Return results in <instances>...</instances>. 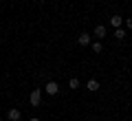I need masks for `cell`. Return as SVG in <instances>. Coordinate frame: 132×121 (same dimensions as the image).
I'll return each mask as SVG.
<instances>
[{"label": "cell", "instance_id": "6da1fadb", "mask_svg": "<svg viewBox=\"0 0 132 121\" xmlns=\"http://www.w3.org/2000/svg\"><path fill=\"white\" fill-rule=\"evenodd\" d=\"M29 101H31V106H33V108H38V106H40V101H42V93H40V88H38V90H33V93H31Z\"/></svg>", "mask_w": 132, "mask_h": 121}, {"label": "cell", "instance_id": "7a4b0ae2", "mask_svg": "<svg viewBox=\"0 0 132 121\" xmlns=\"http://www.w3.org/2000/svg\"><path fill=\"white\" fill-rule=\"evenodd\" d=\"M44 90H46V95H57L60 93V86H57V82H48L44 86Z\"/></svg>", "mask_w": 132, "mask_h": 121}, {"label": "cell", "instance_id": "3957f363", "mask_svg": "<svg viewBox=\"0 0 132 121\" xmlns=\"http://www.w3.org/2000/svg\"><path fill=\"white\" fill-rule=\"evenodd\" d=\"M106 35H108V29H106L104 24H99V27H95V37H99V40H104Z\"/></svg>", "mask_w": 132, "mask_h": 121}, {"label": "cell", "instance_id": "277c9868", "mask_svg": "<svg viewBox=\"0 0 132 121\" xmlns=\"http://www.w3.org/2000/svg\"><path fill=\"white\" fill-rule=\"evenodd\" d=\"M77 42H79L81 44V46H88V44H90V33H79V37H77Z\"/></svg>", "mask_w": 132, "mask_h": 121}, {"label": "cell", "instance_id": "5b68a950", "mask_svg": "<svg viewBox=\"0 0 132 121\" xmlns=\"http://www.w3.org/2000/svg\"><path fill=\"white\" fill-rule=\"evenodd\" d=\"M86 88H88L90 93H97V90H99V82H97V79H88V84H86Z\"/></svg>", "mask_w": 132, "mask_h": 121}, {"label": "cell", "instance_id": "8992f818", "mask_svg": "<svg viewBox=\"0 0 132 121\" xmlns=\"http://www.w3.org/2000/svg\"><path fill=\"white\" fill-rule=\"evenodd\" d=\"M110 24H112L114 29L123 27V18H121V15H112V18H110Z\"/></svg>", "mask_w": 132, "mask_h": 121}, {"label": "cell", "instance_id": "52a82bcc", "mask_svg": "<svg viewBox=\"0 0 132 121\" xmlns=\"http://www.w3.org/2000/svg\"><path fill=\"white\" fill-rule=\"evenodd\" d=\"M7 117H9V121H20V110H18V108H11Z\"/></svg>", "mask_w": 132, "mask_h": 121}, {"label": "cell", "instance_id": "ba28073f", "mask_svg": "<svg viewBox=\"0 0 132 121\" xmlns=\"http://www.w3.org/2000/svg\"><path fill=\"white\" fill-rule=\"evenodd\" d=\"M114 37H117V40H123V37H126V29H114Z\"/></svg>", "mask_w": 132, "mask_h": 121}, {"label": "cell", "instance_id": "9c48e42d", "mask_svg": "<svg viewBox=\"0 0 132 121\" xmlns=\"http://www.w3.org/2000/svg\"><path fill=\"white\" fill-rule=\"evenodd\" d=\"M68 86H71V88H79V79H77V77L68 79Z\"/></svg>", "mask_w": 132, "mask_h": 121}, {"label": "cell", "instance_id": "30bf717a", "mask_svg": "<svg viewBox=\"0 0 132 121\" xmlns=\"http://www.w3.org/2000/svg\"><path fill=\"white\" fill-rule=\"evenodd\" d=\"M101 49H104V46H101L99 42H95V44H93V51H95V53H101Z\"/></svg>", "mask_w": 132, "mask_h": 121}, {"label": "cell", "instance_id": "8fae6325", "mask_svg": "<svg viewBox=\"0 0 132 121\" xmlns=\"http://www.w3.org/2000/svg\"><path fill=\"white\" fill-rule=\"evenodd\" d=\"M123 24H126V27H128V29H130V31H132V18H128V20H126V22H123Z\"/></svg>", "mask_w": 132, "mask_h": 121}, {"label": "cell", "instance_id": "7c38bea8", "mask_svg": "<svg viewBox=\"0 0 132 121\" xmlns=\"http://www.w3.org/2000/svg\"><path fill=\"white\" fill-rule=\"evenodd\" d=\"M29 121H40V119H38V117H33V119H29Z\"/></svg>", "mask_w": 132, "mask_h": 121}]
</instances>
